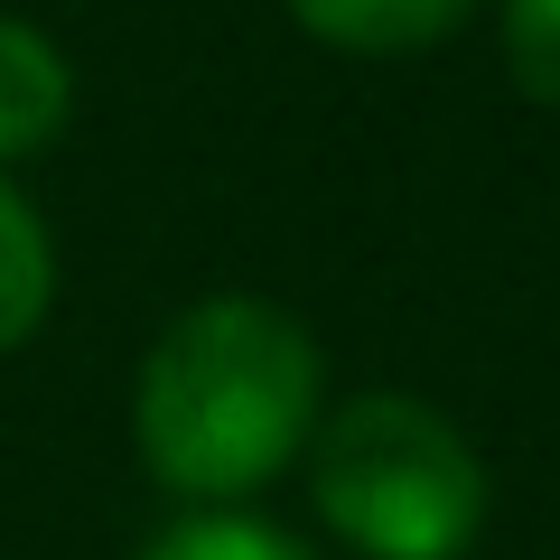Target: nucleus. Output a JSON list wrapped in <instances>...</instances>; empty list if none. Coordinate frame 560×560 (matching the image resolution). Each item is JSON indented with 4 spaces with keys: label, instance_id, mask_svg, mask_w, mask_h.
<instances>
[{
    "label": "nucleus",
    "instance_id": "f257e3e1",
    "mask_svg": "<svg viewBox=\"0 0 560 560\" xmlns=\"http://www.w3.org/2000/svg\"><path fill=\"white\" fill-rule=\"evenodd\" d=\"M318 337L271 300H197L140 364L131 430L168 495H261L318 430Z\"/></svg>",
    "mask_w": 560,
    "mask_h": 560
},
{
    "label": "nucleus",
    "instance_id": "f03ea898",
    "mask_svg": "<svg viewBox=\"0 0 560 560\" xmlns=\"http://www.w3.org/2000/svg\"><path fill=\"white\" fill-rule=\"evenodd\" d=\"M318 523L355 560H467L486 533V467L458 420L411 393H364L308 430Z\"/></svg>",
    "mask_w": 560,
    "mask_h": 560
},
{
    "label": "nucleus",
    "instance_id": "7ed1b4c3",
    "mask_svg": "<svg viewBox=\"0 0 560 560\" xmlns=\"http://www.w3.org/2000/svg\"><path fill=\"white\" fill-rule=\"evenodd\" d=\"M75 113V75H66L57 38L28 20H0V160H28L66 131Z\"/></svg>",
    "mask_w": 560,
    "mask_h": 560
},
{
    "label": "nucleus",
    "instance_id": "20e7f679",
    "mask_svg": "<svg viewBox=\"0 0 560 560\" xmlns=\"http://www.w3.org/2000/svg\"><path fill=\"white\" fill-rule=\"evenodd\" d=\"M477 0H290V20L308 38L346 47V57H420L467 20Z\"/></svg>",
    "mask_w": 560,
    "mask_h": 560
},
{
    "label": "nucleus",
    "instance_id": "39448f33",
    "mask_svg": "<svg viewBox=\"0 0 560 560\" xmlns=\"http://www.w3.org/2000/svg\"><path fill=\"white\" fill-rule=\"evenodd\" d=\"M47 300H57V243H47L38 206L0 178V355L38 337Z\"/></svg>",
    "mask_w": 560,
    "mask_h": 560
},
{
    "label": "nucleus",
    "instance_id": "423d86ee",
    "mask_svg": "<svg viewBox=\"0 0 560 560\" xmlns=\"http://www.w3.org/2000/svg\"><path fill=\"white\" fill-rule=\"evenodd\" d=\"M140 560H318V551L300 533H280V523H253V514H187Z\"/></svg>",
    "mask_w": 560,
    "mask_h": 560
},
{
    "label": "nucleus",
    "instance_id": "0eeeda50",
    "mask_svg": "<svg viewBox=\"0 0 560 560\" xmlns=\"http://www.w3.org/2000/svg\"><path fill=\"white\" fill-rule=\"evenodd\" d=\"M504 75L560 113V0H504Z\"/></svg>",
    "mask_w": 560,
    "mask_h": 560
}]
</instances>
